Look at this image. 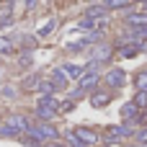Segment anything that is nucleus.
<instances>
[{"mask_svg": "<svg viewBox=\"0 0 147 147\" xmlns=\"http://www.w3.org/2000/svg\"><path fill=\"white\" fill-rule=\"evenodd\" d=\"M47 80H49L57 90H67V88H70V78L62 72V67H54V70L47 75Z\"/></svg>", "mask_w": 147, "mask_h": 147, "instance_id": "nucleus-8", "label": "nucleus"}, {"mask_svg": "<svg viewBox=\"0 0 147 147\" xmlns=\"http://www.w3.org/2000/svg\"><path fill=\"white\" fill-rule=\"evenodd\" d=\"M88 49V44H85V39H80V41H70V44H65V52L67 54H78V52H85Z\"/></svg>", "mask_w": 147, "mask_h": 147, "instance_id": "nucleus-18", "label": "nucleus"}, {"mask_svg": "<svg viewBox=\"0 0 147 147\" xmlns=\"http://www.w3.org/2000/svg\"><path fill=\"white\" fill-rule=\"evenodd\" d=\"M28 132H31L34 137H39V140H41V145L54 142V140H62V129H59L54 121H34Z\"/></svg>", "mask_w": 147, "mask_h": 147, "instance_id": "nucleus-2", "label": "nucleus"}, {"mask_svg": "<svg viewBox=\"0 0 147 147\" xmlns=\"http://www.w3.org/2000/svg\"><path fill=\"white\" fill-rule=\"evenodd\" d=\"M18 140H21V145H28V147H44V145H41V140H39V137H34L31 132H26V134H21Z\"/></svg>", "mask_w": 147, "mask_h": 147, "instance_id": "nucleus-19", "label": "nucleus"}, {"mask_svg": "<svg viewBox=\"0 0 147 147\" xmlns=\"http://www.w3.org/2000/svg\"><path fill=\"white\" fill-rule=\"evenodd\" d=\"M16 39L13 36H5V34H0V57H13L16 54Z\"/></svg>", "mask_w": 147, "mask_h": 147, "instance_id": "nucleus-12", "label": "nucleus"}, {"mask_svg": "<svg viewBox=\"0 0 147 147\" xmlns=\"http://www.w3.org/2000/svg\"><path fill=\"white\" fill-rule=\"evenodd\" d=\"M0 137H3V140H18V132H16L10 124L3 121V124H0Z\"/></svg>", "mask_w": 147, "mask_h": 147, "instance_id": "nucleus-22", "label": "nucleus"}, {"mask_svg": "<svg viewBox=\"0 0 147 147\" xmlns=\"http://www.w3.org/2000/svg\"><path fill=\"white\" fill-rule=\"evenodd\" d=\"M132 3H137V5H142V3H147V0H132Z\"/></svg>", "mask_w": 147, "mask_h": 147, "instance_id": "nucleus-30", "label": "nucleus"}, {"mask_svg": "<svg viewBox=\"0 0 147 147\" xmlns=\"http://www.w3.org/2000/svg\"><path fill=\"white\" fill-rule=\"evenodd\" d=\"M83 16H85V18H103V16H111V10L98 0V3H90V5L83 10Z\"/></svg>", "mask_w": 147, "mask_h": 147, "instance_id": "nucleus-10", "label": "nucleus"}, {"mask_svg": "<svg viewBox=\"0 0 147 147\" xmlns=\"http://www.w3.org/2000/svg\"><path fill=\"white\" fill-rule=\"evenodd\" d=\"M78 88H83L85 93L101 88V70H85V72L78 78Z\"/></svg>", "mask_w": 147, "mask_h": 147, "instance_id": "nucleus-6", "label": "nucleus"}, {"mask_svg": "<svg viewBox=\"0 0 147 147\" xmlns=\"http://www.w3.org/2000/svg\"><path fill=\"white\" fill-rule=\"evenodd\" d=\"M67 96H70V98H72V101H80V98H88V93H85V90H83V88H72V90H70V93H67Z\"/></svg>", "mask_w": 147, "mask_h": 147, "instance_id": "nucleus-25", "label": "nucleus"}, {"mask_svg": "<svg viewBox=\"0 0 147 147\" xmlns=\"http://www.w3.org/2000/svg\"><path fill=\"white\" fill-rule=\"evenodd\" d=\"M75 106H78V101L65 98V101H59V114H62V116H67V114H72V111H75Z\"/></svg>", "mask_w": 147, "mask_h": 147, "instance_id": "nucleus-21", "label": "nucleus"}, {"mask_svg": "<svg viewBox=\"0 0 147 147\" xmlns=\"http://www.w3.org/2000/svg\"><path fill=\"white\" fill-rule=\"evenodd\" d=\"M59 67H62V72L70 78V83H72V80H78V78L85 72V65H78V62H62Z\"/></svg>", "mask_w": 147, "mask_h": 147, "instance_id": "nucleus-11", "label": "nucleus"}, {"mask_svg": "<svg viewBox=\"0 0 147 147\" xmlns=\"http://www.w3.org/2000/svg\"><path fill=\"white\" fill-rule=\"evenodd\" d=\"M26 3V10H36V5H39V0H23Z\"/></svg>", "mask_w": 147, "mask_h": 147, "instance_id": "nucleus-28", "label": "nucleus"}, {"mask_svg": "<svg viewBox=\"0 0 147 147\" xmlns=\"http://www.w3.org/2000/svg\"><path fill=\"white\" fill-rule=\"evenodd\" d=\"M0 75H3V67H0Z\"/></svg>", "mask_w": 147, "mask_h": 147, "instance_id": "nucleus-32", "label": "nucleus"}, {"mask_svg": "<svg viewBox=\"0 0 147 147\" xmlns=\"http://www.w3.org/2000/svg\"><path fill=\"white\" fill-rule=\"evenodd\" d=\"M114 101V90H109V88H96V90H90L88 93V103H90V109H109V103Z\"/></svg>", "mask_w": 147, "mask_h": 147, "instance_id": "nucleus-4", "label": "nucleus"}, {"mask_svg": "<svg viewBox=\"0 0 147 147\" xmlns=\"http://www.w3.org/2000/svg\"><path fill=\"white\" fill-rule=\"evenodd\" d=\"M132 85H134V90H147V70L134 72V78H132Z\"/></svg>", "mask_w": 147, "mask_h": 147, "instance_id": "nucleus-17", "label": "nucleus"}, {"mask_svg": "<svg viewBox=\"0 0 147 147\" xmlns=\"http://www.w3.org/2000/svg\"><path fill=\"white\" fill-rule=\"evenodd\" d=\"M0 96H3V98H16V90H13V85H5V88L0 90Z\"/></svg>", "mask_w": 147, "mask_h": 147, "instance_id": "nucleus-26", "label": "nucleus"}, {"mask_svg": "<svg viewBox=\"0 0 147 147\" xmlns=\"http://www.w3.org/2000/svg\"><path fill=\"white\" fill-rule=\"evenodd\" d=\"M119 116H121V121H134V119L140 116V109H137L132 101H127V103L119 109Z\"/></svg>", "mask_w": 147, "mask_h": 147, "instance_id": "nucleus-15", "label": "nucleus"}, {"mask_svg": "<svg viewBox=\"0 0 147 147\" xmlns=\"http://www.w3.org/2000/svg\"><path fill=\"white\" fill-rule=\"evenodd\" d=\"M41 80H44V75L31 72V75H26V78L21 80V90H23V93H36L39 85H41Z\"/></svg>", "mask_w": 147, "mask_h": 147, "instance_id": "nucleus-9", "label": "nucleus"}, {"mask_svg": "<svg viewBox=\"0 0 147 147\" xmlns=\"http://www.w3.org/2000/svg\"><path fill=\"white\" fill-rule=\"evenodd\" d=\"M103 147H132V145H124V142H103Z\"/></svg>", "mask_w": 147, "mask_h": 147, "instance_id": "nucleus-29", "label": "nucleus"}, {"mask_svg": "<svg viewBox=\"0 0 147 147\" xmlns=\"http://www.w3.org/2000/svg\"><path fill=\"white\" fill-rule=\"evenodd\" d=\"M5 124H10V127L18 132V137H21V134H26V132L31 129L34 119L26 116V114H8V116H5Z\"/></svg>", "mask_w": 147, "mask_h": 147, "instance_id": "nucleus-7", "label": "nucleus"}, {"mask_svg": "<svg viewBox=\"0 0 147 147\" xmlns=\"http://www.w3.org/2000/svg\"><path fill=\"white\" fill-rule=\"evenodd\" d=\"M124 23L127 26H147V13H134L129 8V10H124Z\"/></svg>", "mask_w": 147, "mask_h": 147, "instance_id": "nucleus-13", "label": "nucleus"}, {"mask_svg": "<svg viewBox=\"0 0 147 147\" xmlns=\"http://www.w3.org/2000/svg\"><path fill=\"white\" fill-rule=\"evenodd\" d=\"M54 93H57V88L44 78V80H41V85H39V90H36V96H54Z\"/></svg>", "mask_w": 147, "mask_h": 147, "instance_id": "nucleus-20", "label": "nucleus"}, {"mask_svg": "<svg viewBox=\"0 0 147 147\" xmlns=\"http://www.w3.org/2000/svg\"><path fill=\"white\" fill-rule=\"evenodd\" d=\"M127 80H129V78H127V72H124L121 67H109L106 72H101V85L109 88V90H114V93L121 90V88L127 85Z\"/></svg>", "mask_w": 147, "mask_h": 147, "instance_id": "nucleus-3", "label": "nucleus"}, {"mask_svg": "<svg viewBox=\"0 0 147 147\" xmlns=\"http://www.w3.org/2000/svg\"><path fill=\"white\" fill-rule=\"evenodd\" d=\"M44 147H70V145H67L65 140H54V142H47Z\"/></svg>", "mask_w": 147, "mask_h": 147, "instance_id": "nucleus-27", "label": "nucleus"}, {"mask_svg": "<svg viewBox=\"0 0 147 147\" xmlns=\"http://www.w3.org/2000/svg\"><path fill=\"white\" fill-rule=\"evenodd\" d=\"M3 3H8V5H13V3H16V0H3Z\"/></svg>", "mask_w": 147, "mask_h": 147, "instance_id": "nucleus-31", "label": "nucleus"}, {"mask_svg": "<svg viewBox=\"0 0 147 147\" xmlns=\"http://www.w3.org/2000/svg\"><path fill=\"white\" fill-rule=\"evenodd\" d=\"M109 10H129L132 8V0H101Z\"/></svg>", "mask_w": 147, "mask_h": 147, "instance_id": "nucleus-16", "label": "nucleus"}, {"mask_svg": "<svg viewBox=\"0 0 147 147\" xmlns=\"http://www.w3.org/2000/svg\"><path fill=\"white\" fill-rule=\"evenodd\" d=\"M31 62H34V52L23 49V52H21V57H18V65H21V67H31Z\"/></svg>", "mask_w": 147, "mask_h": 147, "instance_id": "nucleus-24", "label": "nucleus"}, {"mask_svg": "<svg viewBox=\"0 0 147 147\" xmlns=\"http://www.w3.org/2000/svg\"><path fill=\"white\" fill-rule=\"evenodd\" d=\"M57 116H59V98L39 96L34 106V121H54Z\"/></svg>", "mask_w": 147, "mask_h": 147, "instance_id": "nucleus-1", "label": "nucleus"}, {"mask_svg": "<svg viewBox=\"0 0 147 147\" xmlns=\"http://www.w3.org/2000/svg\"><path fill=\"white\" fill-rule=\"evenodd\" d=\"M132 103L142 111V109H147V90H137L134 93V98H132Z\"/></svg>", "mask_w": 147, "mask_h": 147, "instance_id": "nucleus-23", "label": "nucleus"}, {"mask_svg": "<svg viewBox=\"0 0 147 147\" xmlns=\"http://www.w3.org/2000/svg\"><path fill=\"white\" fill-rule=\"evenodd\" d=\"M72 134H75V140L78 142H83V145H101V132L98 129H93V127H75L72 129Z\"/></svg>", "mask_w": 147, "mask_h": 147, "instance_id": "nucleus-5", "label": "nucleus"}, {"mask_svg": "<svg viewBox=\"0 0 147 147\" xmlns=\"http://www.w3.org/2000/svg\"><path fill=\"white\" fill-rule=\"evenodd\" d=\"M54 28H57V18H47V21H41L39 28H36V39H47V36H52Z\"/></svg>", "mask_w": 147, "mask_h": 147, "instance_id": "nucleus-14", "label": "nucleus"}]
</instances>
